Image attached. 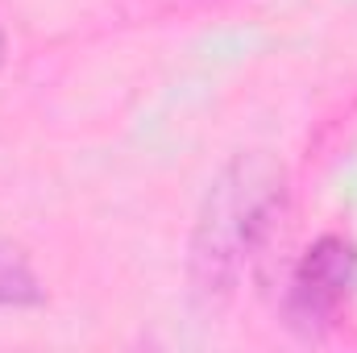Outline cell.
Masks as SVG:
<instances>
[{
  "label": "cell",
  "mask_w": 357,
  "mask_h": 353,
  "mask_svg": "<svg viewBox=\"0 0 357 353\" xmlns=\"http://www.w3.org/2000/svg\"><path fill=\"white\" fill-rule=\"evenodd\" d=\"M42 299H46V287L33 274L29 258L0 237V308H38Z\"/></svg>",
  "instance_id": "cell-3"
},
{
  "label": "cell",
  "mask_w": 357,
  "mask_h": 353,
  "mask_svg": "<svg viewBox=\"0 0 357 353\" xmlns=\"http://www.w3.org/2000/svg\"><path fill=\"white\" fill-rule=\"evenodd\" d=\"M4 54H8V42H4V29H0V67H4Z\"/></svg>",
  "instance_id": "cell-4"
},
{
  "label": "cell",
  "mask_w": 357,
  "mask_h": 353,
  "mask_svg": "<svg viewBox=\"0 0 357 353\" xmlns=\"http://www.w3.org/2000/svg\"><path fill=\"white\" fill-rule=\"evenodd\" d=\"M357 287V246L345 237H320L287 283V324L303 337H320L337 324Z\"/></svg>",
  "instance_id": "cell-2"
},
{
  "label": "cell",
  "mask_w": 357,
  "mask_h": 353,
  "mask_svg": "<svg viewBox=\"0 0 357 353\" xmlns=\"http://www.w3.org/2000/svg\"><path fill=\"white\" fill-rule=\"evenodd\" d=\"M282 200H287L282 167L266 154H237L212 179L187 250L191 254L187 278L195 303L216 308L237 291L245 266L266 246L282 212Z\"/></svg>",
  "instance_id": "cell-1"
}]
</instances>
